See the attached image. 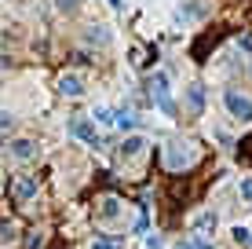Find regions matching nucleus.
I'll use <instances>...</instances> for the list:
<instances>
[{
    "label": "nucleus",
    "instance_id": "14",
    "mask_svg": "<svg viewBox=\"0 0 252 249\" xmlns=\"http://www.w3.org/2000/svg\"><path fill=\"white\" fill-rule=\"evenodd\" d=\"M197 231H216V213H201V216H197Z\"/></svg>",
    "mask_w": 252,
    "mask_h": 249
},
{
    "label": "nucleus",
    "instance_id": "11",
    "mask_svg": "<svg viewBox=\"0 0 252 249\" xmlns=\"http://www.w3.org/2000/svg\"><path fill=\"white\" fill-rule=\"evenodd\" d=\"M11 154H15V158H33V154H37V143H30V140H15L11 143Z\"/></svg>",
    "mask_w": 252,
    "mask_h": 249
},
{
    "label": "nucleus",
    "instance_id": "18",
    "mask_svg": "<svg viewBox=\"0 0 252 249\" xmlns=\"http://www.w3.org/2000/svg\"><path fill=\"white\" fill-rule=\"evenodd\" d=\"M95 121H102V125H110V121H117V114H114V110H106V107H99V110H95Z\"/></svg>",
    "mask_w": 252,
    "mask_h": 249
},
{
    "label": "nucleus",
    "instance_id": "16",
    "mask_svg": "<svg viewBox=\"0 0 252 249\" xmlns=\"http://www.w3.org/2000/svg\"><path fill=\"white\" fill-rule=\"evenodd\" d=\"M117 125L121 128H135V114L132 110H117Z\"/></svg>",
    "mask_w": 252,
    "mask_h": 249
},
{
    "label": "nucleus",
    "instance_id": "20",
    "mask_svg": "<svg viewBox=\"0 0 252 249\" xmlns=\"http://www.w3.org/2000/svg\"><path fill=\"white\" fill-rule=\"evenodd\" d=\"M132 66H146V51L143 48H132Z\"/></svg>",
    "mask_w": 252,
    "mask_h": 249
},
{
    "label": "nucleus",
    "instance_id": "15",
    "mask_svg": "<svg viewBox=\"0 0 252 249\" xmlns=\"http://www.w3.org/2000/svg\"><path fill=\"white\" fill-rule=\"evenodd\" d=\"M238 158L252 165V136H245V140H241V147H238Z\"/></svg>",
    "mask_w": 252,
    "mask_h": 249
},
{
    "label": "nucleus",
    "instance_id": "4",
    "mask_svg": "<svg viewBox=\"0 0 252 249\" xmlns=\"http://www.w3.org/2000/svg\"><path fill=\"white\" fill-rule=\"evenodd\" d=\"M37 187H40L37 176H19V179H15V187H11V198L15 202H30L33 194H37Z\"/></svg>",
    "mask_w": 252,
    "mask_h": 249
},
{
    "label": "nucleus",
    "instance_id": "23",
    "mask_svg": "<svg viewBox=\"0 0 252 249\" xmlns=\"http://www.w3.org/2000/svg\"><path fill=\"white\" fill-rule=\"evenodd\" d=\"M59 7H63V11H73V7H77V0H59Z\"/></svg>",
    "mask_w": 252,
    "mask_h": 249
},
{
    "label": "nucleus",
    "instance_id": "19",
    "mask_svg": "<svg viewBox=\"0 0 252 249\" xmlns=\"http://www.w3.org/2000/svg\"><path fill=\"white\" fill-rule=\"evenodd\" d=\"M234 242H241V246L252 242V231H249V227H234Z\"/></svg>",
    "mask_w": 252,
    "mask_h": 249
},
{
    "label": "nucleus",
    "instance_id": "2",
    "mask_svg": "<svg viewBox=\"0 0 252 249\" xmlns=\"http://www.w3.org/2000/svg\"><path fill=\"white\" fill-rule=\"evenodd\" d=\"M146 88H150V96L158 99V107L164 114H176V107H172V99H168V77L164 73H154L150 81H146Z\"/></svg>",
    "mask_w": 252,
    "mask_h": 249
},
{
    "label": "nucleus",
    "instance_id": "1",
    "mask_svg": "<svg viewBox=\"0 0 252 249\" xmlns=\"http://www.w3.org/2000/svg\"><path fill=\"white\" fill-rule=\"evenodd\" d=\"M194 158H197V143H176V147L164 150L168 169H187V165H194Z\"/></svg>",
    "mask_w": 252,
    "mask_h": 249
},
{
    "label": "nucleus",
    "instance_id": "5",
    "mask_svg": "<svg viewBox=\"0 0 252 249\" xmlns=\"http://www.w3.org/2000/svg\"><path fill=\"white\" fill-rule=\"evenodd\" d=\"M69 132L77 136V140H84V143H92V147H102V140H99V132H95V128L84 121V117H73V121H69Z\"/></svg>",
    "mask_w": 252,
    "mask_h": 249
},
{
    "label": "nucleus",
    "instance_id": "9",
    "mask_svg": "<svg viewBox=\"0 0 252 249\" xmlns=\"http://www.w3.org/2000/svg\"><path fill=\"white\" fill-rule=\"evenodd\" d=\"M143 147H146V143L139 140V136H128V140L121 143V158H139V154H143Z\"/></svg>",
    "mask_w": 252,
    "mask_h": 249
},
{
    "label": "nucleus",
    "instance_id": "3",
    "mask_svg": "<svg viewBox=\"0 0 252 249\" xmlns=\"http://www.w3.org/2000/svg\"><path fill=\"white\" fill-rule=\"evenodd\" d=\"M220 40H223V26H212V30H205L201 37L194 40V48H190V55H194L197 63H205V51H208V48H216V44H220Z\"/></svg>",
    "mask_w": 252,
    "mask_h": 249
},
{
    "label": "nucleus",
    "instance_id": "6",
    "mask_svg": "<svg viewBox=\"0 0 252 249\" xmlns=\"http://www.w3.org/2000/svg\"><path fill=\"white\" fill-rule=\"evenodd\" d=\"M223 99H227V110H230L234 117H241V121H252V103H249V99H241L238 92H227Z\"/></svg>",
    "mask_w": 252,
    "mask_h": 249
},
{
    "label": "nucleus",
    "instance_id": "8",
    "mask_svg": "<svg viewBox=\"0 0 252 249\" xmlns=\"http://www.w3.org/2000/svg\"><path fill=\"white\" fill-rule=\"evenodd\" d=\"M117 213H121V202L117 198H102L99 209H95V220H114Z\"/></svg>",
    "mask_w": 252,
    "mask_h": 249
},
{
    "label": "nucleus",
    "instance_id": "24",
    "mask_svg": "<svg viewBox=\"0 0 252 249\" xmlns=\"http://www.w3.org/2000/svg\"><path fill=\"white\" fill-rule=\"evenodd\" d=\"M51 249H69V246L63 242V238H55V242H51Z\"/></svg>",
    "mask_w": 252,
    "mask_h": 249
},
{
    "label": "nucleus",
    "instance_id": "10",
    "mask_svg": "<svg viewBox=\"0 0 252 249\" xmlns=\"http://www.w3.org/2000/svg\"><path fill=\"white\" fill-rule=\"evenodd\" d=\"M187 103H190L194 114H201V103H205V88H201V84H190V88H187Z\"/></svg>",
    "mask_w": 252,
    "mask_h": 249
},
{
    "label": "nucleus",
    "instance_id": "25",
    "mask_svg": "<svg viewBox=\"0 0 252 249\" xmlns=\"http://www.w3.org/2000/svg\"><path fill=\"white\" fill-rule=\"evenodd\" d=\"M110 4H114V7H121V0H110Z\"/></svg>",
    "mask_w": 252,
    "mask_h": 249
},
{
    "label": "nucleus",
    "instance_id": "12",
    "mask_svg": "<svg viewBox=\"0 0 252 249\" xmlns=\"http://www.w3.org/2000/svg\"><path fill=\"white\" fill-rule=\"evenodd\" d=\"M88 40H92V44H106V40H110L106 26H92V30H88Z\"/></svg>",
    "mask_w": 252,
    "mask_h": 249
},
{
    "label": "nucleus",
    "instance_id": "17",
    "mask_svg": "<svg viewBox=\"0 0 252 249\" xmlns=\"http://www.w3.org/2000/svg\"><path fill=\"white\" fill-rule=\"evenodd\" d=\"M92 249H121V238H95Z\"/></svg>",
    "mask_w": 252,
    "mask_h": 249
},
{
    "label": "nucleus",
    "instance_id": "7",
    "mask_svg": "<svg viewBox=\"0 0 252 249\" xmlns=\"http://www.w3.org/2000/svg\"><path fill=\"white\" fill-rule=\"evenodd\" d=\"M59 92L69 96V99H77L84 92V81H81V77H73V73H63V77H59Z\"/></svg>",
    "mask_w": 252,
    "mask_h": 249
},
{
    "label": "nucleus",
    "instance_id": "21",
    "mask_svg": "<svg viewBox=\"0 0 252 249\" xmlns=\"http://www.w3.org/2000/svg\"><path fill=\"white\" fill-rule=\"evenodd\" d=\"M241 198L252 205V179H241Z\"/></svg>",
    "mask_w": 252,
    "mask_h": 249
},
{
    "label": "nucleus",
    "instance_id": "13",
    "mask_svg": "<svg viewBox=\"0 0 252 249\" xmlns=\"http://www.w3.org/2000/svg\"><path fill=\"white\" fill-rule=\"evenodd\" d=\"M176 249H212V246L205 242V235H194V238H187V242H179Z\"/></svg>",
    "mask_w": 252,
    "mask_h": 249
},
{
    "label": "nucleus",
    "instance_id": "22",
    "mask_svg": "<svg viewBox=\"0 0 252 249\" xmlns=\"http://www.w3.org/2000/svg\"><path fill=\"white\" fill-rule=\"evenodd\" d=\"M146 249H161V238H158V235H150V238H146Z\"/></svg>",
    "mask_w": 252,
    "mask_h": 249
}]
</instances>
